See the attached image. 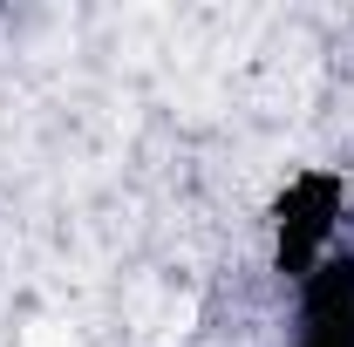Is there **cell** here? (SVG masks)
Segmentation results:
<instances>
[{
  "label": "cell",
  "instance_id": "obj_1",
  "mask_svg": "<svg viewBox=\"0 0 354 347\" xmlns=\"http://www.w3.org/2000/svg\"><path fill=\"white\" fill-rule=\"evenodd\" d=\"M334 218H341V177H327V171H307L279 198V272L286 279H307L313 272Z\"/></svg>",
  "mask_w": 354,
  "mask_h": 347
},
{
  "label": "cell",
  "instance_id": "obj_2",
  "mask_svg": "<svg viewBox=\"0 0 354 347\" xmlns=\"http://www.w3.org/2000/svg\"><path fill=\"white\" fill-rule=\"evenodd\" d=\"M307 347H354V259L327 265L307 300Z\"/></svg>",
  "mask_w": 354,
  "mask_h": 347
}]
</instances>
